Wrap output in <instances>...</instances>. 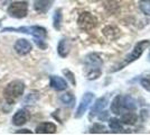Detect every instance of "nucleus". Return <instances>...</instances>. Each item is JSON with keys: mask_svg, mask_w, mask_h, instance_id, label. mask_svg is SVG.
<instances>
[{"mask_svg": "<svg viewBox=\"0 0 150 135\" xmlns=\"http://www.w3.org/2000/svg\"><path fill=\"white\" fill-rule=\"evenodd\" d=\"M84 63L86 66V76L88 80H95L102 73V60L96 53H90L84 59Z\"/></svg>", "mask_w": 150, "mask_h": 135, "instance_id": "f257e3e1", "label": "nucleus"}, {"mask_svg": "<svg viewBox=\"0 0 150 135\" xmlns=\"http://www.w3.org/2000/svg\"><path fill=\"white\" fill-rule=\"evenodd\" d=\"M149 44H150V42L149 41H146V39L137 43L136 46L133 47V50L131 51V53H130L129 55H127L125 59L123 60V62H121L120 64L117 65V66L112 70V72H117V71L121 70V69L125 68V65L130 64V63H132V62H134L136 60H138V59L142 55V53H144V50L149 46Z\"/></svg>", "mask_w": 150, "mask_h": 135, "instance_id": "f03ea898", "label": "nucleus"}, {"mask_svg": "<svg viewBox=\"0 0 150 135\" xmlns=\"http://www.w3.org/2000/svg\"><path fill=\"white\" fill-rule=\"evenodd\" d=\"M24 90H25V84L20 80H15V81H11L5 88L4 95L8 103L13 104L24 94Z\"/></svg>", "mask_w": 150, "mask_h": 135, "instance_id": "7ed1b4c3", "label": "nucleus"}, {"mask_svg": "<svg viewBox=\"0 0 150 135\" xmlns=\"http://www.w3.org/2000/svg\"><path fill=\"white\" fill-rule=\"evenodd\" d=\"M4 32H18L25 33V34H30L35 39H45L47 35V31L44 27L40 26H29V27H19V28H5Z\"/></svg>", "mask_w": 150, "mask_h": 135, "instance_id": "20e7f679", "label": "nucleus"}, {"mask_svg": "<svg viewBox=\"0 0 150 135\" xmlns=\"http://www.w3.org/2000/svg\"><path fill=\"white\" fill-rule=\"evenodd\" d=\"M77 24H79V27L81 29L85 31V32H90V31H92L93 28L96 27L98 20L92 14L84 11V13H82L80 15V17L77 19Z\"/></svg>", "mask_w": 150, "mask_h": 135, "instance_id": "39448f33", "label": "nucleus"}, {"mask_svg": "<svg viewBox=\"0 0 150 135\" xmlns=\"http://www.w3.org/2000/svg\"><path fill=\"white\" fill-rule=\"evenodd\" d=\"M8 14L13 18H24L28 14V6L24 1L13 2L8 8Z\"/></svg>", "mask_w": 150, "mask_h": 135, "instance_id": "423d86ee", "label": "nucleus"}, {"mask_svg": "<svg viewBox=\"0 0 150 135\" xmlns=\"http://www.w3.org/2000/svg\"><path fill=\"white\" fill-rule=\"evenodd\" d=\"M94 99V94L92 92H85L84 94V96L82 97V100L80 105H79V108L76 110V113H75V117L76 118H80L82 116L85 114V111L88 110V106H90V104L93 101Z\"/></svg>", "mask_w": 150, "mask_h": 135, "instance_id": "0eeeda50", "label": "nucleus"}, {"mask_svg": "<svg viewBox=\"0 0 150 135\" xmlns=\"http://www.w3.org/2000/svg\"><path fill=\"white\" fill-rule=\"evenodd\" d=\"M15 51L17 52L19 55H26L27 53L31 51V44L27 39H20L15 43Z\"/></svg>", "mask_w": 150, "mask_h": 135, "instance_id": "6e6552de", "label": "nucleus"}, {"mask_svg": "<svg viewBox=\"0 0 150 135\" xmlns=\"http://www.w3.org/2000/svg\"><path fill=\"white\" fill-rule=\"evenodd\" d=\"M106 104H108L106 97H101L99 99H96V101H95V104L93 105V107H92V109H91V113H90V118L99 115L101 111L105 108Z\"/></svg>", "mask_w": 150, "mask_h": 135, "instance_id": "1a4fd4ad", "label": "nucleus"}, {"mask_svg": "<svg viewBox=\"0 0 150 135\" xmlns=\"http://www.w3.org/2000/svg\"><path fill=\"white\" fill-rule=\"evenodd\" d=\"M54 0H35L34 1V8L39 14L47 13L50 9Z\"/></svg>", "mask_w": 150, "mask_h": 135, "instance_id": "9d476101", "label": "nucleus"}, {"mask_svg": "<svg viewBox=\"0 0 150 135\" xmlns=\"http://www.w3.org/2000/svg\"><path fill=\"white\" fill-rule=\"evenodd\" d=\"M50 87L53 89L57 90V91H62V90H65L67 88L66 81L63 78L57 77V76H52L50 78Z\"/></svg>", "mask_w": 150, "mask_h": 135, "instance_id": "9b49d317", "label": "nucleus"}, {"mask_svg": "<svg viewBox=\"0 0 150 135\" xmlns=\"http://www.w3.org/2000/svg\"><path fill=\"white\" fill-rule=\"evenodd\" d=\"M28 119H29V114H28L26 110L20 109L13 115V125H16V126H21V125H24Z\"/></svg>", "mask_w": 150, "mask_h": 135, "instance_id": "f8f14e48", "label": "nucleus"}, {"mask_svg": "<svg viewBox=\"0 0 150 135\" xmlns=\"http://www.w3.org/2000/svg\"><path fill=\"white\" fill-rule=\"evenodd\" d=\"M56 132V126L53 123H42L36 127L37 134H54Z\"/></svg>", "mask_w": 150, "mask_h": 135, "instance_id": "ddd939ff", "label": "nucleus"}, {"mask_svg": "<svg viewBox=\"0 0 150 135\" xmlns=\"http://www.w3.org/2000/svg\"><path fill=\"white\" fill-rule=\"evenodd\" d=\"M69 51H71V43L67 39H63L59 41L58 46H57V52L59 54L61 58H66L69 55Z\"/></svg>", "mask_w": 150, "mask_h": 135, "instance_id": "4468645a", "label": "nucleus"}, {"mask_svg": "<svg viewBox=\"0 0 150 135\" xmlns=\"http://www.w3.org/2000/svg\"><path fill=\"white\" fill-rule=\"evenodd\" d=\"M123 97L122 96H117L111 103V111L115 115H120L123 113V101H122Z\"/></svg>", "mask_w": 150, "mask_h": 135, "instance_id": "2eb2a0df", "label": "nucleus"}, {"mask_svg": "<svg viewBox=\"0 0 150 135\" xmlns=\"http://www.w3.org/2000/svg\"><path fill=\"white\" fill-rule=\"evenodd\" d=\"M138 116L129 110V113H125V114H122V117H121V122L123 124H128V125H134L137 123Z\"/></svg>", "mask_w": 150, "mask_h": 135, "instance_id": "dca6fc26", "label": "nucleus"}, {"mask_svg": "<svg viewBox=\"0 0 150 135\" xmlns=\"http://www.w3.org/2000/svg\"><path fill=\"white\" fill-rule=\"evenodd\" d=\"M109 127H110L111 132H113V133H122L125 131L120 121L117 119V118H111L109 121Z\"/></svg>", "mask_w": 150, "mask_h": 135, "instance_id": "f3484780", "label": "nucleus"}, {"mask_svg": "<svg viewBox=\"0 0 150 135\" xmlns=\"http://www.w3.org/2000/svg\"><path fill=\"white\" fill-rule=\"evenodd\" d=\"M59 100H61L62 104H64L65 106L73 107V106H74V103H75V97L73 96V94H71V92H66V94L61 95Z\"/></svg>", "mask_w": 150, "mask_h": 135, "instance_id": "a211bd4d", "label": "nucleus"}, {"mask_svg": "<svg viewBox=\"0 0 150 135\" xmlns=\"http://www.w3.org/2000/svg\"><path fill=\"white\" fill-rule=\"evenodd\" d=\"M123 101V108L127 110H134L137 108V104H136V100L130 96H125L123 97L122 99Z\"/></svg>", "mask_w": 150, "mask_h": 135, "instance_id": "6ab92c4d", "label": "nucleus"}, {"mask_svg": "<svg viewBox=\"0 0 150 135\" xmlns=\"http://www.w3.org/2000/svg\"><path fill=\"white\" fill-rule=\"evenodd\" d=\"M61 25H62V10L57 9L55 14H54V18H53V26L54 28L59 31L61 29Z\"/></svg>", "mask_w": 150, "mask_h": 135, "instance_id": "aec40b11", "label": "nucleus"}, {"mask_svg": "<svg viewBox=\"0 0 150 135\" xmlns=\"http://www.w3.org/2000/svg\"><path fill=\"white\" fill-rule=\"evenodd\" d=\"M90 133H93V134H102V133H108L106 127L103 124H99V123H95L91 126L90 129Z\"/></svg>", "mask_w": 150, "mask_h": 135, "instance_id": "412c9836", "label": "nucleus"}, {"mask_svg": "<svg viewBox=\"0 0 150 135\" xmlns=\"http://www.w3.org/2000/svg\"><path fill=\"white\" fill-rule=\"evenodd\" d=\"M139 7L142 13L146 14L147 16H150V0H140Z\"/></svg>", "mask_w": 150, "mask_h": 135, "instance_id": "4be33fe9", "label": "nucleus"}, {"mask_svg": "<svg viewBox=\"0 0 150 135\" xmlns=\"http://www.w3.org/2000/svg\"><path fill=\"white\" fill-rule=\"evenodd\" d=\"M63 73H64V74L66 76V78L69 79V82L73 84V86H75V84H76V81H75L74 74H73V73H72L71 71H69V70H66V69H65V70H63Z\"/></svg>", "mask_w": 150, "mask_h": 135, "instance_id": "5701e85b", "label": "nucleus"}, {"mask_svg": "<svg viewBox=\"0 0 150 135\" xmlns=\"http://www.w3.org/2000/svg\"><path fill=\"white\" fill-rule=\"evenodd\" d=\"M141 86H142L146 90L150 91V76L144 77V79H141Z\"/></svg>", "mask_w": 150, "mask_h": 135, "instance_id": "b1692460", "label": "nucleus"}, {"mask_svg": "<svg viewBox=\"0 0 150 135\" xmlns=\"http://www.w3.org/2000/svg\"><path fill=\"white\" fill-rule=\"evenodd\" d=\"M16 133L17 134H31L33 132L29 131V129H20V131H17Z\"/></svg>", "mask_w": 150, "mask_h": 135, "instance_id": "393cba45", "label": "nucleus"}, {"mask_svg": "<svg viewBox=\"0 0 150 135\" xmlns=\"http://www.w3.org/2000/svg\"><path fill=\"white\" fill-rule=\"evenodd\" d=\"M148 61L150 62V52H149V55H148Z\"/></svg>", "mask_w": 150, "mask_h": 135, "instance_id": "a878e982", "label": "nucleus"}]
</instances>
